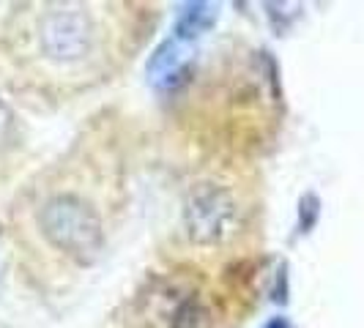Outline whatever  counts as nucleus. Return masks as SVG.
Instances as JSON below:
<instances>
[{
    "label": "nucleus",
    "mask_w": 364,
    "mask_h": 328,
    "mask_svg": "<svg viewBox=\"0 0 364 328\" xmlns=\"http://www.w3.org/2000/svg\"><path fill=\"white\" fill-rule=\"evenodd\" d=\"M38 227L58 252L80 263H91L105 246V224L99 211L74 192H60L44 202Z\"/></svg>",
    "instance_id": "f257e3e1"
},
{
    "label": "nucleus",
    "mask_w": 364,
    "mask_h": 328,
    "mask_svg": "<svg viewBox=\"0 0 364 328\" xmlns=\"http://www.w3.org/2000/svg\"><path fill=\"white\" fill-rule=\"evenodd\" d=\"M38 53L47 63L69 69L91 60L99 50V28L85 9L58 6L38 17Z\"/></svg>",
    "instance_id": "f03ea898"
},
{
    "label": "nucleus",
    "mask_w": 364,
    "mask_h": 328,
    "mask_svg": "<svg viewBox=\"0 0 364 328\" xmlns=\"http://www.w3.org/2000/svg\"><path fill=\"white\" fill-rule=\"evenodd\" d=\"M236 195L219 183H198L183 205V230L198 246H219L238 233Z\"/></svg>",
    "instance_id": "7ed1b4c3"
},
{
    "label": "nucleus",
    "mask_w": 364,
    "mask_h": 328,
    "mask_svg": "<svg viewBox=\"0 0 364 328\" xmlns=\"http://www.w3.org/2000/svg\"><path fill=\"white\" fill-rule=\"evenodd\" d=\"M148 320L156 328H203L208 320V310L203 307L195 288L173 282V288L151 295Z\"/></svg>",
    "instance_id": "20e7f679"
},
{
    "label": "nucleus",
    "mask_w": 364,
    "mask_h": 328,
    "mask_svg": "<svg viewBox=\"0 0 364 328\" xmlns=\"http://www.w3.org/2000/svg\"><path fill=\"white\" fill-rule=\"evenodd\" d=\"M183 66V41L173 36L170 41H164L156 53L148 60V74L156 85H167L176 80V74L181 72Z\"/></svg>",
    "instance_id": "39448f33"
},
{
    "label": "nucleus",
    "mask_w": 364,
    "mask_h": 328,
    "mask_svg": "<svg viewBox=\"0 0 364 328\" xmlns=\"http://www.w3.org/2000/svg\"><path fill=\"white\" fill-rule=\"evenodd\" d=\"M214 19H217V9L211 3H189V6H183L176 19V38L183 44L195 41L214 25Z\"/></svg>",
    "instance_id": "423d86ee"
},
{
    "label": "nucleus",
    "mask_w": 364,
    "mask_h": 328,
    "mask_svg": "<svg viewBox=\"0 0 364 328\" xmlns=\"http://www.w3.org/2000/svg\"><path fill=\"white\" fill-rule=\"evenodd\" d=\"M11 126V112H9V107L0 102V137L6 134V129Z\"/></svg>",
    "instance_id": "0eeeda50"
},
{
    "label": "nucleus",
    "mask_w": 364,
    "mask_h": 328,
    "mask_svg": "<svg viewBox=\"0 0 364 328\" xmlns=\"http://www.w3.org/2000/svg\"><path fill=\"white\" fill-rule=\"evenodd\" d=\"M266 328H291L282 317H277V320H272V323H266Z\"/></svg>",
    "instance_id": "6e6552de"
}]
</instances>
